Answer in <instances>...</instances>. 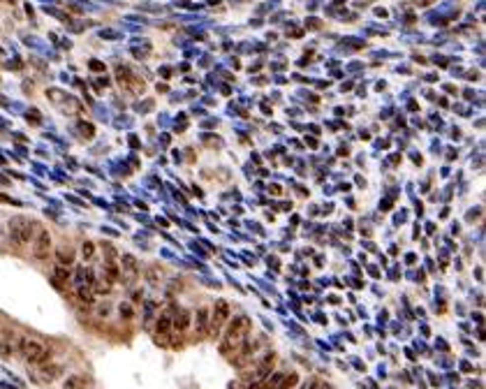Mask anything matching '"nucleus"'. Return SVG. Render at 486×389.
I'll return each mask as SVG.
<instances>
[{
  "label": "nucleus",
  "mask_w": 486,
  "mask_h": 389,
  "mask_svg": "<svg viewBox=\"0 0 486 389\" xmlns=\"http://www.w3.org/2000/svg\"><path fill=\"white\" fill-rule=\"evenodd\" d=\"M250 329H252L250 318H245V315H236L234 320L229 322V327L225 329V336H222V341H220V354L232 357V354H234V352L239 350L245 341H248Z\"/></svg>",
  "instance_id": "1"
},
{
  "label": "nucleus",
  "mask_w": 486,
  "mask_h": 389,
  "mask_svg": "<svg viewBox=\"0 0 486 389\" xmlns=\"http://www.w3.org/2000/svg\"><path fill=\"white\" fill-rule=\"evenodd\" d=\"M7 227H9V239H12V244L26 246L31 241V232L37 227V225L28 222V218H23V215H16V218L9 220Z\"/></svg>",
  "instance_id": "2"
},
{
  "label": "nucleus",
  "mask_w": 486,
  "mask_h": 389,
  "mask_svg": "<svg viewBox=\"0 0 486 389\" xmlns=\"http://www.w3.org/2000/svg\"><path fill=\"white\" fill-rule=\"evenodd\" d=\"M21 357L28 361V364H35V366H44L46 361L51 359V350L42 345L39 341H26V348H23Z\"/></svg>",
  "instance_id": "3"
},
{
  "label": "nucleus",
  "mask_w": 486,
  "mask_h": 389,
  "mask_svg": "<svg viewBox=\"0 0 486 389\" xmlns=\"http://www.w3.org/2000/svg\"><path fill=\"white\" fill-rule=\"evenodd\" d=\"M229 320V304L225 301V299H218L215 301V306H213V313L211 318H208V336H215L222 331V327H225V322Z\"/></svg>",
  "instance_id": "4"
},
{
  "label": "nucleus",
  "mask_w": 486,
  "mask_h": 389,
  "mask_svg": "<svg viewBox=\"0 0 486 389\" xmlns=\"http://www.w3.org/2000/svg\"><path fill=\"white\" fill-rule=\"evenodd\" d=\"M257 350H259V341H252V343L245 341V343L232 354V364H234L236 368H245L252 361V357L257 354Z\"/></svg>",
  "instance_id": "5"
},
{
  "label": "nucleus",
  "mask_w": 486,
  "mask_h": 389,
  "mask_svg": "<svg viewBox=\"0 0 486 389\" xmlns=\"http://www.w3.org/2000/svg\"><path fill=\"white\" fill-rule=\"evenodd\" d=\"M276 364V354L271 352V354H264V357L259 359V364L255 368H252L250 373L245 375V380H250V382H262L266 378V375L271 373V368H274Z\"/></svg>",
  "instance_id": "6"
},
{
  "label": "nucleus",
  "mask_w": 486,
  "mask_h": 389,
  "mask_svg": "<svg viewBox=\"0 0 486 389\" xmlns=\"http://www.w3.org/2000/svg\"><path fill=\"white\" fill-rule=\"evenodd\" d=\"M118 269H121V274H125V276H123V281L128 283V285L137 281V276H139V262H137V257H135V255H128V252H125V255H121V267H118Z\"/></svg>",
  "instance_id": "7"
},
{
  "label": "nucleus",
  "mask_w": 486,
  "mask_h": 389,
  "mask_svg": "<svg viewBox=\"0 0 486 389\" xmlns=\"http://www.w3.org/2000/svg\"><path fill=\"white\" fill-rule=\"evenodd\" d=\"M49 252H51V237H49V232L39 229V234L33 241V255L37 259H46Z\"/></svg>",
  "instance_id": "8"
},
{
  "label": "nucleus",
  "mask_w": 486,
  "mask_h": 389,
  "mask_svg": "<svg viewBox=\"0 0 486 389\" xmlns=\"http://www.w3.org/2000/svg\"><path fill=\"white\" fill-rule=\"evenodd\" d=\"M16 345V334L12 329H0V359H12Z\"/></svg>",
  "instance_id": "9"
},
{
  "label": "nucleus",
  "mask_w": 486,
  "mask_h": 389,
  "mask_svg": "<svg viewBox=\"0 0 486 389\" xmlns=\"http://www.w3.org/2000/svg\"><path fill=\"white\" fill-rule=\"evenodd\" d=\"M93 271L91 269H86V267H79L76 269V274H74V285H76V290H93Z\"/></svg>",
  "instance_id": "10"
},
{
  "label": "nucleus",
  "mask_w": 486,
  "mask_h": 389,
  "mask_svg": "<svg viewBox=\"0 0 486 389\" xmlns=\"http://www.w3.org/2000/svg\"><path fill=\"white\" fill-rule=\"evenodd\" d=\"M195 327H197V338H204V336H208V311H206V308H199V311H197Z\"/></svg>",
  "instance_id": "11"
},
{
  "label": "nucleus",
  "mask_w": 486,
  "mask_h": 389,
  "mask_svg": "<svg viewBox=\"0 0 486 389\" xmlns=\"http://www.w3.org/2000/svg\"><path fill=\"white\" fill-rule=\"evenodd\" d=\"M39 373H42V380L44 382H53L56 378H61L63 375V366L61 364H49V366H39Z\"/></svg>",
  "instance_id": "12"
},
{
  "label": "nucleus",
  "mask_w": 486,
  "mask_h": 389,
  "mask_svg": "<svg viewBox=\"0 0 486 389\" xmlns=\"http://www.w3.org/2000/svg\"><path fill=\"white\" fill-rule=\"evenodd\" d=\"M190 322H192L190 311H178V315L172 320V329H176V331H185V329L190 327Z\"/></svg>",
  "instance_id": "13"
},
{
  "label": "nucleus",
  "mask_w": 486,
  "mask_h": 389,
  "mask_svg": "<svg viewBox=\"0 0 486 389\" xmlns=\"http://www.w3.org/2000/svg\"><path fill=\"white\" fill-rule=\"evenodd\" d=\"M102 271H104V281L106 283H111V285H114L116 281H121V269H118L116 262H104Z\"/></svg>",
  "instance_id": "14"
},
{
  "label": "nucleus",
  "mask_w": 486,
  "mask_h": 389,
  "mask_svg": "<svg viewBox=\"0 0 486 389\" xmlns=\"http://www.w3.org/2000/svg\"><path fill=\"white\" fill-rule=\"evenodd\" d=\"M88 387V378L86 375H69L68 380L63 382V389H86Z\"/></svg>",
  "instance_id": "15"
},
{
  "label": "nucleus",
  "mask_w": 486,
  "mask_h": 389,
  "mask_svg": "<svg viewBox=\"0 0 486 389\" xmlns=\"http://www.w3.org/2000/svg\"><path fill=\"white\" fill-rule=\"evenodd\" d=\"M68 281H69V271L65 267H58L56 271H53V276H51V283L58 287V290H63L65 285H68Z\"/></svg>",
  "instance_id": "16"
},
{
  "label": "nucleus",
  "mask_w": 486,
  "mask_h": 389,
  "mask_svg": "<svg viewBox=\"0 0 486 389\" xmlns=\"http://www.w3.org/2000/svg\"><path fill=\"white\" fill-rule=\"evenodd\" d=\"M169 329H172V313L165 311V313L158 318V322H155V331H158V334H169Z\"/></svg>",
  "instance_id": "17"
},
{
  "label": "nucleus",
  "mask_w": 486,
  "mask_h": 389,
  "mask_svg": "<svg viewBox=\"0 0 486 389\" xmlns=\"http://www.w3.org/2000/svg\"><path fill=\"white\" fill-rule=\"evenodd\" d=\"M56 257H58V264H61V267H69V264L74 262V252H72V248H58Z\"/></svg>",
  "instance_id": "18"
},
{
  "label": "nucleus",
  "mask_w": 486,
  "mask_h": 389,
  "mask_svg": "<svg viewBox=\"0 0 486 389\" xmlns=\"http://www.w3.org/2000/svg\"><path fill=\"white\" fill-rule=\"evenodd\" d=\"M93 292H98V294H109V292H111V283H106L104 278H102V281H93Z\"/></svg>",
  "instance_id": "19"
},
{
  "label": "nucleus",
  "mask_w": 486,
  "mask_h": 389,
  "mask_svg": "<svg viewBox=\"0 0 486 389\" xmlns=\"http://www.w3.org/2000/svg\"><path fill=\"white\" fill-rule=\"evenodd\" d=\"M104 248V252H106V262H116V257H118V252H116V248L111 244H104L102 246Z\"/></svg>",
  "instance_id": "20"
},
{
  "label": "nucleus",
  "mask_w": 486,
  "mask_h": 389,
  "mask_svg": "<svg viewBox=\"0 0 486 389\" xmlns=\"http://www.w3.org/2000/svg\"><path fill=\"white\" fill-rule=\"evenodd\" d=\"M118 311H121V318H125V320H130V318L135 315V311H132V306H130V304H121V308H118Z\"/></svg>",
  "instance_id": "21"
},
{
  "label": "nucleus",
  "mask_w": 486,
  "mask_h": 389,
  "mask_svg": "<svg viewBox=\"0 0 486 389\" xmlns=\"http://www.w3.org/2000/svg\"><path fill=\"white\" fill-rule=\"evenodd\" d=\"M93 250H95V246H93L91 241L81 246V252H84V257H86V259H91V257H93Z\"/></svg>",
  "instance_id": "22"
},
{
  "label": "nucleus",
  "mask_w": 486,
  "mask_h": 389,
  "mask_svg": "<svg viewBox=\"0 0 486 389\" xmlns=\"http://www.w3.org/2000/svg\"><path fill=\"white\" fill-rule=\"evenodd\" d=\"M146 278H148V283H153V285H155V283H158V278H160V276H158V267H151V269H148Z\"/></svg>",
  "instance_id": "23"
},
{
  "label": "nucleus",
  "mask_w": 486,
  "mask_h": 389,
  "mask_svg": "<svg viewBox=\"0 0 486 389\" xmlns=\"http://www.w3.org/2000/svg\"><path fill=\"white\" fill-rule=\"evenodd\" d=\"M81 135H86V137H93V125H91V123H81Z\"/></svg>",
  "instance_id": "24"
},
{
  "label": "nucleus",
  "mask_w": 486,
  "mask_h": 389,
  "mask_svg": "<svg viewBox=\"0 0 486 389\" xmlns=\"http://www.w3.org/2000/svg\"><path fill=\"white\" fill-rule=\"evenodd\" d=\"M317 387H319V382L315 380V378H312V380H308V382H306V385H304V387H301V389H317Z\"/></svg>",
  "instance_id": "25"
},
{
  "label": "nucleus",
  "mask_w": 486,
  "mask_h": 389,
  "mask_svg": "<svg viewBox=\"0 0 486 389\" xmlns=\"http://www.w3.org/2000/svg\"><path fill=\"white\" fill-rule=\"evenodd\" d=\"M98 315H100V318H106V315H109V306H100V308H98Z\"/></svg>",
  "instance_id": "26"
},
{
  "label": "nucleus",
  "mask_w": 486,
  "mask_h": 389,
  "mask_svg": "<svg viewBox=\"0 0 486 389\" xmlns=\"http://www.w3.org/2000/svg\"><path fill=\"white\" fill-rule=\"evenodd\" d=\"M433 0H417V5H431Z\"/></svg>",
  "instance_id": "27"
}]
</instances>
